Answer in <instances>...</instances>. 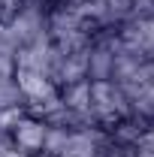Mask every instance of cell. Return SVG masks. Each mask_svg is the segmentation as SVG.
Returning a JSON list of instances; mask_svg holds the SVG:
<instances>
[{
	"instance_id": "1",
	"label": "cell",
	"mask_w": 154,
	"mask_h": 157,
	"mask_svg": "<svg viewBox=\"0 0 154 157\" xmlns=\"http://www.w3.org/2000/svg\"><path fill=\"white\" fill-rule=\"evenodd\" d=\"M15 142H18V148L24 154H37L42 148V142H45L42 124H37V121H18L15 124Z\"/></svg>"
}]
</instances>
